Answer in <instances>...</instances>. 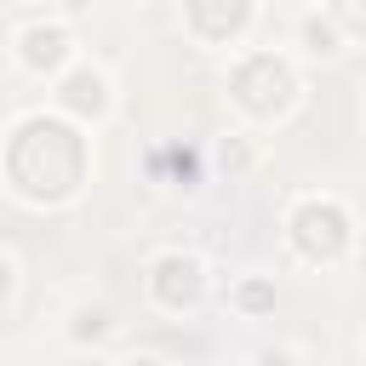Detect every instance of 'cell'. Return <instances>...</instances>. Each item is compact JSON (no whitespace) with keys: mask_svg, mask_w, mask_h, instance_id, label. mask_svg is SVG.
<instances>
[{"mask_svg":"<svg viewBox=\"0 0 366 366\" xmlns=\"http://www.w3.org/2000/svg\"><path fill=\"white\" fill-rule=\"evenodd\" d=\"M69 103H74V109H103V74H97V69H80V74L69 80Z\"/></svg>","mask_w":366,"mask_h":366,"instance_id":"2","label":"cell"},{"mask_svg":"<svg viewBox=\"0 0 366 366\" xmlns=\"http://www.w3.org/2000/svg\"><path fill=\"white\" fill-rule=\"evenodd\" d=\"M63 51H69V34L63 29H29L23 34V57L29 63H63Z\"/></svg>","mask_w":366,"mask_h":366,"instance_id":"1","label":"cell"}]
</instances>
